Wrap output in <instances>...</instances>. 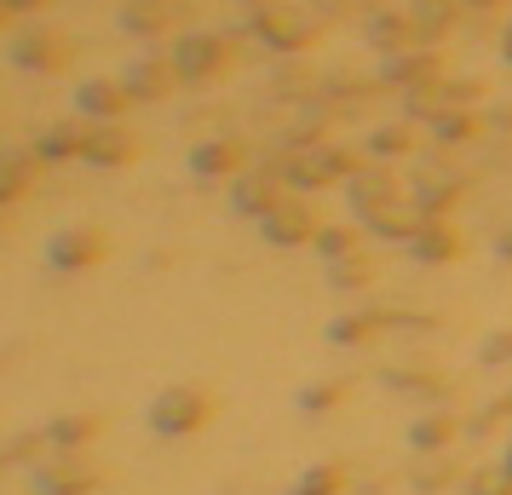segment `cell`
<instances>
[{
  "label": "cell",
  "mask_w": 512,
  "mask_h": 495,
  "mask_svg": "<svg viewBox=\"0 0 512 495\" xmlns=\"http://www.w3.org/2000/svg\"><path fill=\"white\" fill-rule=\"evenodd\" d=\"M409 248H415V260H455L461 254V231L449 219H420V231L409 236Z\"/></svg>",
  "instance_id": "obj_1"
},
{
  "label": "cell",
  "mask_w": 512,
  "mask_h": 495,
  "mask_svg": "<svg viewBox=\"0 0 512 495\" xmlns=\"http://www.w3.org/2000/svg\"><path fill=\"white\" fill-rule=\"evenodd\" d=\"M455 432H461V421H455V415H426V421L409 426V444H415V449H443Z\"/></svg>",
  "instance_id": "obj_2"
},
{
  "label": "cell",
  "mask_w": 512,
  "mask_h": 495,
  "mask_svg": "<svg viewBox=\"0 0 512 495\" xmlns=\"http://www.w3.org/2000/svg\"><path fill=\"white\" fill-rule=\"evenodd\" d=\"M317 231V219H311V208H288L277 219V213H271V236H277V242H300V236H311Z\"/></svg>",
  "instance_id": "obj_3"
},
{
  "label": "cell",
  "mask_w": 512,
  "mask_h": 495,
  "mask_svg": "<svg viewBox=\"0 0 512 495\" xmlns=\"http://www.w3.org/2000/svg\"><path fill=\"white\" fill-rule=\"evenodd\" d=\"M397 150H415V121H403V127H386V133H374V156H397Z\"/></svg>",
  "instance_id": "obj_4"
},
{
  "label": "cell",
  "mask_w": 512,
  "mask_h": 495,
  "mask_svg": "<svg viewBox=\"0 0 512 495\" xmlns=\"http://www.w3.org/2000/svg\"><path fill=\"white\" fill-rule=\"evenodd\" d=\"M340 484H346V472H340V467H317V472H305L300 495H334Z\"/></svg>",
  "instance_id": "obj_5"
},
{
  "label": "cell",
  "mask_w": 512,
  "mask_h": 495,
  "mask_svg": "<svg viewBox=\"0 0 512 495\" xmlns=\"http://www.w3.org/2000/svg\"><path fill=\"white\" fill-rule=\"evenodd\" d=\"M466 495H512V478L507 472H472L466 478Z\"/></svg>",
  "instance_id": "obj_6"
},
{
  "label": "cell",
  "mask_w": 512,
  "mask_h": 495,
  "mask_svg": "<svg viewBox=\"0 0 512 495\" xmlns=\"http://www.w3.org/2000/svg\"><path fill=\"white\" fill-rule=\"evenodd\" d=\"M449 478H455V467H443V461H432V467H420V472H415V484H420V490H443Z\"/></svg>",
  "instance_id": "obj_7"
},
{
  "label": "cell",
  "mask_w": 512,
  "mask_h": 495,
  "mask_svg": "<svg viewBox=\"0 0 512 495\" xmlns=\"http://www.w3.org/2000/svg\"><path fill=\"white\" fill-rule=\"evenodd\" d=\"M403 392H426V398H438L443 386H438V375H403Z\"/></svg>",
  "instance_id": "obj_8"
},
{
  "label": "cell",
  "mask_w": 512,
  "mask_h": 495,
  "mask_svg": "<svg viewBox=\"0 0 512 495\" xmlns=\"http://www.w3.org/2000/svg\"><path fill=\"white\" fill-rule=\"evenodd\" d=\"M484 357L489 363H512V334H495V340L484 346Z\"/></svg>",
  "instance_id": "obj_9"
},
{
  "label": "cell",
  "mask_w": 512,
  "mask_h": 495,
  "mask_svg": "<svg viewBox=\"0 0 512 495\" xmlns=\"http://www.w3.org/2000/svg\"><path fill=\"white\" fill-rule=\"evenodd\" d=\"M323 242H328L323 254H346V248H351V236H346V231H328V236H323Z\"/></svg>",
  "instance_id": "obj_10"
},
{
  "label": "cell",
  "mask_w": 512,
  "mask_h": 495,
  "mask_svg": "<svg viewBox=\"0 0 512 495\" xmlns=\"http://www.w3.org/2000/svg\"><path fill=\"white\" fill-rule=\"evenodd\" d=\"M501 58L512 64V24H507V35H501Z\"/></svg>",
  "instance_id": "obj_11"
},
{
  "label": "cell",
  "mask_w": 512,
  "mask_h": 495,
  "mask_svg": "<svg viewBox=\"0 0 512 495\" xmlns=\"http://www.w3.org/2000/svg\"><path fill=\"white\" fill-rule=\"evenodd\" d=\"M501 472H507V478H512V438H507V461H501Z\"/></svg>",
  "instance_id": "obj_12"
},
{
  "label": "cell",
  "mask_w": 512,
  "mask_h": 495,
  "mask_svg": "<svg viewBox=\"0 0 512 495\" xmlns=\"http://www.w3.org/2000/svg\"><path fill=\"white\" fill-rule=\"evenodd\" d=\"M501 254H512V231H507V236H501Z\"/></svg>",
  "instance_id": "obj_13"
}]
</instances>
